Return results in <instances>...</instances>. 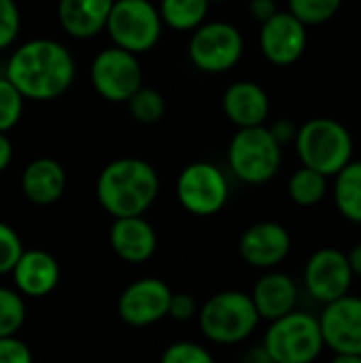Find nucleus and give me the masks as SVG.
Returning a JSON list of instances; mask_svg holds the SVG:
<instances>
[{"label": "nucleus", "instance_id": "obj_1", "mask_svg": "<svg viewBox=\"0 0 361 363\" xmlns=\"http://www.w3.org/2000/svg\"><path fill=\"white\" fill-rule=\"evenodd\" d=\"M4 77L30 100H53L74 81L70 51L51 38H34L15 49Z\"/></svg>", "mask_w": 361, "mask_h": 363}, {"label": "nucleus", "instance_id": "obj_2", "mask_svg": "<svg viewBox=\"0 0 361 363\" xmlns=\"http://www.w3.org/2000/svg\"><path fill=\"white\" fill-rule=\"evenodd\" d=\"M160 196L157 170L138 157L106 164L96 183V198L113 219L145 217Z\"/></svg>", "mask_w": 361, "mask_h": 363}, {"label": "nucleus", "instance_id": "obj_3", "mask_svg": "<svg viewBox=\"0 0 361 363\" xmlns=\"http://www.w3.org/2000/svg\"><path fill=\"white\" fill-rule=\"evenodd\" d=\"M262 317L251 294L226 289L213 294L198 313V328L211 345L236 347L249 340Z\"/></svg>", "mask_w": 361, "mask_h": 363}, {"label": "nucleus", "instance_id": "obj_4", "mask_svg": "<svg viewBox=\"0 0 361 363\" xmlns=\"http://www.w3.org/2000/svg\"><path fill=\"white\" fill-rule=\"evenodd\" d=\"M294 145L302 166L313 168L328 179H334L353 162V136L332 117H315L302 123Z\"/></svg>", "mask_w": 361, "mask_h": 363}, {"label": "nucleus", "instance_id": "obj_5", "mask_svg": "<svg viewBox=\"0 0 361 363\" xmlns=\"http://www.w3.org/2000/svg\"><path fill=\"white\" fill-rule=\"evenodd\" d=\"M262 347L274 363H315L328 349L319 317L300 308L270 321Z\"/></svg>", "mask_w": 361, "mask_h": 363}, {"label": "nucleus", "instance_id": "obj_6", "mask_svg": "<svg viewBox=\"0 0 361 363\" xmlns=\"http://www.w3.org/2000/svg\"><path fill=\"white\" fill-rule=\"evenodd\" d=\"M281 164L283 147L268 125L243 128L228 145V168L240 183L264 185L279 174Z\"/></svg>", "mask_w": 361, "mask_h": 363}, {"label": "nucleus", "instance_id": "obj_7", "mask_svg": "<svg viewBox=\"0 0 361 363\" xmlns=\"http://www.w3.org/2000/svg\"><path fill=\"white\" fill-rule=\"evenodd\" d=\"M162 28L164 19L160 6L151 0H115L106 23L115 47L136 55L151 51L160 43Z\"/></svg>", "mask_w": 361, "mask_h": 363}, {"label": "nucleus", "instance_id": "obj_8", "mask_svg": "<svg viewBox=\"0 0 361 363\" xmlns=\"http://www.w3.org/2000/svg\"><path fill=\"white\" fill-rule=\"evenodd\" d=\"M177 200L194 217H215L230 200V181L213 162H191L177 179Z\"/></svg>", "mask_w": 361, "mask_h": 363}, {"label": "nucleus", "instance_id": "obj_9", "mask_svg": "<svg viewBox=\"0 0 361 363\" xmlns=\"http://www.w3.org/2000/svg\"><path fill=\"white\" fill-rule=\"evenodd\" d=\"M187 53L198 70L221 74L240 62L245 38L240 30L228 21H206L191 34Z\"/></svg>", "mask_w": 361, "mask_h": 363}, {"label": "nucleus", "instance_id": "obj_10", "mask_svg": "<svg viewBox=\"0 0 361 363\" xmlns=\"http://www.w3.org/2000/svg\"><path fill=\"white\" fill-rule=\"evenodd\" d=\"M353 279L355 274L351 270L349 255L336 247L317 249L306 259L302 274L306 294L321 306L349 296Z\"/></svg>", "mask_w": 361, "mask_h": 363}, {"label": "nucleus", "instance_id": "obj_11", "mask_svg": "<svg viewBox=\"0 0 361 363\" xmlns=\"http://www.w3.org/2000/svg\"><path fill=\"white\" fill-rule=\"evenodd\" d=\"M94 89L109 102H128L143 87V66L136 53L119 47L100 51L91 62Z\"/></svg>", "mask_w": 361, "mask_h": 363}, {"label": "nucleus", "instance_id": "obj_12", "mask_svg": "<svg viewBox=\"0 0 361 363\" xmlns=\"http://www.w3.org/2000/svg\"><path fill=\"white\" fill-rule=\"evenodd\" d=\"M174 291L155 277H145L130 283L117 302V313L132 328H149L168 317Z\"/></svg>", "mask_w": 361, "mask_h": 363}, {"label": "nucleus", "instance_id": "obj_13", "mask_svg": "<svg viewBox=\"0 0 361 363\" xmlns=\"http://www.w3.org/2000/svg\"><path fill=\"white\" fill-rule=\"evenodd\" d=\"M238 253L255 270H277L291 253V234L279 221H257L240 234Z\"/></svg>", "mask_w": 361, "mask_h": 363}, {"label": "nucleus", "instance_id": "obj_14", "mask_svg": "<svg viewBox=\"0 0 361 363\" xmlns=\"http://www.w3.org/2000/svg\"><path fill=\"white\" fill-rule=\"evenodd\" d=\"M309 26H304L294 13L279 11L272 19L262 23L260 49L264 57L274 66L296 64L309 45Z\"/></svg>", "mask_w": 361, "mask_h": 363}, {"label": "nucleus", "instance_id": "obj_15", "mask_svg": "<svg viewBox=\"0 0 361 363\" xmlns=\"http://www.w3.org/2000/svg\"><path fill=\"white\" fill-rule=\"evenodd\" d=\"M326 347L332 353L361 355V296H345L326 304L319 315Z\"/></svg>", "mask_w": 361, "mask_h": 363}, {"label": "nucleus", "instance_id": "obj_16", "mask_svg": "<svg viewBox=\"0 0 361 363\" xmlns=\"http://www.w3.org/2000/svg\"><path fill=\"white\" fill-rule=\"evenodd\" d=\"M251 298L255 302L260 317L270 323L298 311L300 289H298V283L287 272L268 270L253 285Z\"/></svg>", "mask_w": 361, "mask_h": 363}, {"label": "nucleus", "instance_id": "obj_17", "mask_svg": "<svg viewBox=\"0 0 361 363\" xmlns=\"http://www.w3.org/2000/svg\"><path fill=\"white\" fill-rule=\"evenodd\" d=\"M115 255L128 264H145L157 251V232L145 217L115 219L109 234Z\"/></svg>", "mask_w": 361, "mask_h": 363}, {"label": "nucleus", "instance_id": "obj_18", "mask_svg": "<svg viewBox=\"0 0 361 363\" xmlns=\"http://www.w3.org/2000/svg\"><path fill=\"white\" fill-rule=\"evenodd\" d=\"M226 117L238 128H257L264 125L270 115V100L262 85L255 81H236L232 83L221 98Z\"/></svg>", "mask_w": 361, "mask_h": 363}, {"label": "nucleus", "instance_id": "obj_19", "mask_svg": "<svg viewBox=\"0 0 361 363\" xmlns=\"http://www.w3.org/2000/svg\"><path fill=\"white\" fill-rule=\"evenodd\" d=\"M21 296L43 298L49 296L60 283V266L53 255L40 249L23 251L15 270L11 272Z\"/></svg>", "mask_w": 361, "mask_h": 363}, {"label": "nucleus", "instance_id": "obj_20", "mask_svg": "<svg viewBox=\"0 0 361 363\" xmlns=\"http://www.w3.org/2000/svg\"><path fill=\"white\" fill-rule=\"evenodd\" d=\"M115 0H60L57 17L72 38H91L106 30Z\"/></svg>", "mask_w": 361, "mask_h": 363}, {"label": "nucleus", "instance_id": "obj_21", "mask_svg": "<svg viewBox=\"0 0 361 363\" xmlns=\"http://www.w3.org/2000/svg\"><path fill=\"white\" fill-rule=\"evenodd\" d=\"M66 189V170L60 162L51 157H38L21 174L23 196L38 206L53 204L62 198Z\"/></svg>", "mask_w": 361, "mask_h": 363}, {"label": "nucleus", "instance_id": "obj_22", "mask_svg": "<svg viewBox=\"0 0 361 363\" xmlns=\"http://www.w3.org/2000/svg\"><path fill=\"white\" fill-rule=\"evenodd\" d=\"M332 198L347 221L361 225V160H353L334 177Z\"/></svg>", "mask_w": 361, "mask_h": 363}, {"label": "nucleus", "instance_id": "obj_23", "mask_svg": "<svg viewBox=\"0 0 361 363\" xmlns=\"http://www.w3.org/2000/svg\"><path fill=\"white\" fill-rule=\"evenodd\" d=\"M209 9V0H160L164 26L179 32H196L202 23H206Z\"/></svg>", "mask_w": 361, "mask_h": 363}, {"label": "nucleus", "instance_id": "obj_24", "mask_svg": "<svg viewBox=\"0 0 361 363\" xmlns=\"http://www.w3.org/2000/svg\"><path fill=\"white\" fill-rule=\"evenodd\" d=\"M328 191H330L328 177L313 168H306V166H300L287 181L289 200L302 208L317 206L319 202H323Z\"/></svg>", "mask_w": 361, "mask_h": 363}, {"label": "nucleus", "instance_id": "obj_25", "mask_svg": "<svg viewBox=\"0 0 361 363\" xmlns=\"http://www.w3.org/2000/svg\"><path fill=\"white\" fill-rule=\"evenodd\" d=\"M128 108H130V115L138 123L151 125V123H157L164 117V113H166V100H164V96L157 89L143 85L128 100Z\"/></svg>", "mask_w": 361, "mask_h": 363}, {"label": "nucleus", "instance_id": "obj_26", "mask_svg": "<svg viewBox=\"0 0 361 363\" xmlns=\"http://www.w3.org/2000/svg\"><path fill=\"white\" fill-rule=\"evenodd\" d=\"M26 321V304L21 294L0 287V338H11Z\"/></svg>", "mask_w": 361, "mask_h": 363}, {"label": "nucleus", "instance_id": "obj_27", "mask_svg": "<svg viewBox=\"0 0 361 363\" xmlns=\"http://www.w3.org/2000/svg\"><path fill=\"white\" fill-rule=\"evenodd\" d=\"M343 6V0H289L294 13L304 26H321L330 21Z\"/></svg>", "mask_w": 361, "mask_h": 363}, {"label": "nucleus", "instance_id": "obj_28", "mask_svg": "<svg viewBox=\"0 0 361 363\" xmlns=\"http://www.w3.org/2000/svg\"><path fill=\"white\" fill-rule=\"evenodd\" d=\"M23 113V94L6 79L0 77V132H9L17 125Z\"/></svg>", "mask_w": 361, "mask_h": 363}, {"label": "nucleus", "instance_id": "obj_29", "mask_svg": "<svg viewBox=\"0 0 361 363\" xmlns=\"http://www.w3.org/2000/svg\"><path fill=\"white\" fill-rule=\"evenodd\" d=\"M160 363H215L213 353L194 340H177L168 345L160 357Z\"/></svg>", "mask_w": 361, "mask_h": 363}, {"label": "nucleus", "instance_id": "obj_30", "mask_svg": "<svg viewBox=\"0 0 361 363\" xmlns=\"http://www.w3.org/2000/svg\"><path fill=\"white\" fill-rule=\"evenodd\" d=\"M21 255H23L21 238L11 225L0 221V274L13 272Z\"/></svg>", "mask_w": 361, "mask_h": 363}, {"label": "nucleus", "instance_id": "obj_31", "mask_svg": "<svg viewBox=\"0 0 361 363\" xmlns=\"http://www.w3.org/2000/svg\"><path fill=\"white\" fill-rule=\"evenodd\" d=\"M19 9L15 0H0V49L9 47L19 34Z\"/></svg>", "mask_w": 361, "mask_h": 363}, {"label": "nucleus", "instance_id": "obj_32", "mask_svg": "<svg viewBox=\"0 0 361 363\" xmlns=\"http://www.w3.org/2000/svg\"><path fill=\"white\" fill-rule=\"evenodd\" d=\"M198 313H200V306L196 304L194 296L189 294H174L172 300H170V311H168V317L179 321V323H185V321H191V319H198Z\"/></svg>", "mask_w": 361, "mask_h": 363}, {"label": "nucleus", "instance_id": "obj_33", "mask_svg": "<svg viewBox=\"0 0 361 363\" xmlns=\"http://www.w3.org/2000/svg\"><path fill=\"white\" fill-rule=\"evenodd\" d=\"M0 363H32V353L15 336L0 338Z\"/></svg>", "mask_w": 361, "mask_h": 363}, {"label": "nucleus", "instance_id": "obj_34", "mask_svg": "<svg viewBox=\"0 0 361 363\" xmlns=\"http://www.w3.org/2000/svg\"><path fill=\"white\" fill-rule=\"evenodd\" d=\"M270 128V132H272V136L277 138V143L281 145V147H285V145H289V143H296V138H298V125L294 123V121H289V119H277L272 125H268Z\"/></svg>", "mask_w": 361, "mask_h": 363}, {"label": "nucleus", "instance_id": "obj_35", "mask_svg": "<svg viewBox=\"0 0 361 363\" xmlns=\"http://www.w3.org/2000/svg\"><path fill=\"white\" fill-rule=\"evenodd\" d=\"M249 13L260 23H266L268 19H272L279 13V9H277L274 0H251L249 2Z\"/></svg>", "mask_w": 361, "mask_h": 363}, {"label": "nucleus", "instance_id": "obj_36", "mask_svg": "<svg viewBox=\"0 0 361 363\" xmlns=\"http://www.w3.org/2000/svg\"><path fill=\"white\" fill-rule=\"evenodd\" d=\"M243 363H274V359L268 355V351H266L262 345H257V347H251V349L245 353Z\"/></svg>", "mask_w": 361, "mask_h": 363}, {"label": "nucleus", "instance_id": "obj_37", "mask_svg": "<svg viewBox=\"0 0 361 363\" xmlns=\"http://www.w3.org/2000/svg\"><path fill=\"white\" fill-rule=\"evenodd\" d=\"M11 157H13L11 140L6 138V134H4V132H0V172L11 164Z\"/></svg>", "mask_w": 361, "mask_h": 363}, {"label": "nucleus", "instance_id": "obj_38", "mask_svg": "<svg viewBox=\"0 0 361 363\" xmlns=\"http://www.w3.org/2000/svg\"><path fill=\"white\" fill-rule=\"evenodd\" d=\"M347 255H349V264H351V270H353V274L361 279V242L353 245V249H351Z\"/></svg>", "mask_w": 361, "mask_h": 363}, {"label": "nucleus", "instance_id": "obj_39", "mask_svg": "<svg viewBox=\"0 0 361 363\" xmlns=\"http://www.w3.org/2000/svg\"><path fill=\"white\" fill-rule=\"evenodd\" d=\"M330 363H361V355H349V353H334Z\"/></svg>", "mask_w": 361, "mask_h": 363}, {"label": "nucleus", "instance_id": "obj_40", "mask_svg": "<svg viewBox=\"0 0 361 363\" xmlns=\"http://www.w3.org/2000/svg\"><path fill=\"white\" fill-rule=\"evenodd\" d=\"M209 2L213 4V2H226V0H209Z\"/></svg>", "mask_w": 361, "mask_h": 363}]
</instances>
